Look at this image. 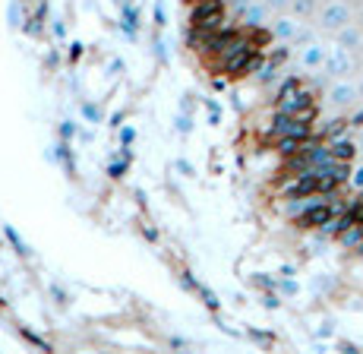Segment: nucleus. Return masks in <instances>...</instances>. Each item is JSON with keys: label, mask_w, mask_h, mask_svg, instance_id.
Returning a JSON list of instances; mask_svg holds the SVG:
<instances>
[{"label": "nucleus", "mask_w": 363, "mask_h": 354, "mask_svg": "<svg viewBox=\"0 0 363 354\" xmlns=\"http://www.w3.org/2000/svg\"><path fill=\"white\" fill-rule=\"evenodd\" d=\"M269 32L281 45H294L300 38V32H303V19H297L294 13H275V19L269 23Z\"/></svg>", "instance_id": "4"}, {"label": "nucleus", "mask_w": 363, "mask_h": 354, "mask_svg": "<svg viewBox=\"0 0 363 354\" xmlns=\"http://www.w3.org/2000/svg\"><path fill=\"white\" fill-rule=\"evenodd\" d=\"M86 117H89V121H95V123H99L101 111H99V108H95V105H86Z\"/></svg>", "instance_id": "18"}, {"label": "nucleus", "mask_w": 363, "mask_h": 354, "mask_svg": "<svg viewBox=\"0 0 363 354\" xmlns=\"http://www.w3.org/2000/svg\"><path fill=\"white\" fill-rule=\"evenodd\" d=\"M357 89H360V101H363V76L357 79Z\"/></svg>", "instance_id": "21"}, {"label": "nucleus", "mask_w": 363, "mask_h": 354, "mask_svg": "<svg viewBox=\"0 0 363 354\" xmlns=\"http://www.w3.org/2000/svg\"><path fill=\"white\" fill-rule=\"evenodd\" d=\"M310 108H316L313 105V95L303 92L300 86L288 95H278V111H284V114H303V111H310Z\"/></svg>", "instance_id": "8"}, {"label": "nucleus", "mask_w": 363, "mask_h": 354, "mask_svg": "<svg viewBox=\"0 0 363 354\" xmlns=\"http://www.w3.org/2000/svg\"><path fill=\"white\" fill-rule=\"evenodd\" d=\"M325 73L332 79H347L354 73V51L341 45H329V57H325Z\"/></svg>", "instance_id": "6"}, {"label": "nucleus", "mask_w": 363, "mask_h": 354, "mask_svg": "<svg viewBox=\"0 0 363 354\" xmlns=\"http://www.w3.org/2000/svg\"><path fill=\"white\" fill-rule=\"evenodd\" d=\"M325 101H329L332 108H354L360 101V89L357 82L347 76V79H332L329 92H325Z\"/></svg>", "instance_id": "5"}, {"label": "nucleus", "mask_w": 363, "mask_h": 354, "mask_svg": "<svg viewBox=\"0 0 363 354\" xmlns=\"http://www.w3.org/2000/svg\"><path fill=\"white\" fill-rule=\"evenodd\" d=\"M177 130H180V133H186V130H190V121H186V117H180V121H177Z\"/></svg>", "instance_id": "19"}, {"label": "nucleus", "mask_w": 363, "mask_h": 354, "mask_svg": "<svg viewBox=\"0 0 363 354\" xmlns=\"http://www.w3.org/2000/svg\"><path fill=\"white\" fill-rule=\"evenodd\" d=\"M6 238H10V244H13V247H16V250H19V253H23V256H29V247H26V244H23V238H19V234H16V231H13V228H10V225H6Z\"/></svg>", "instance_id": "15"}, {"label": "nucleus", "mask_w": 363, "mask_h": 354, "mask_svg": "<svg viewBox=\"0 0 363 354\" xmlns=\"http://www.w3.org/2000/svg\"><path fill=\"white\" fill-rule=\"evenodd\" d=\"M329 152L335 162H354V155L360 152L357 140H341V136H335V140L329 143Z\"/></svg>", "instance_id": "10"}, {"label": "nucleus", "mask_w": 363, "mask_h": 354, "mask_svg": "<svg viewBox=\"0 0 363 354\" xmlns=\"http://www.w3.org/2000/svg\"><path fill=\"white\" fill-rule=\"evenodd\" d=\"M123 171H127V165H123V162H121V165H117V162H114V165H111V168H108V175H111V177H114V180H117V177H123Z\"/></svg>", "instance_id": "17"}, {"label": "nucleus", "mask_w": 363, "mask_h": 354, "mask_svg": "<svg viewBox=\"0 0 363 354\" xmlns=\"http://www.w3.org/2000/svg\"><path fill=\"white\" fill-rule=\"evenodd\" d=\"M329 221H332V209L329 206H319V203L300 215V225L303 228H323V225H329Z\"/></svg>", "instance_id": "11"}, {"label": "nucleus", "mask_w": 363, "mask_h": 354, "mask_svg": "<svg viewBox=\"0 0 363 354\" xmlns=\"http://www.w3.org/2000/svg\"><path fill=\"white\" fill-rule=\"evenodd\" d=\"M335 45H341V48H347V51H363V26L360 23H351V26H345V29L335 35Z\"/></svg>", "instance_id": "9"}, {"label": "nucleus", "mask_w": 363, "mask_h": 354, "mask_svg": "<svg viewBox=\"0 0 363 354\" xmlns=\"http://www.w3.org/2000/svg\"><path fill=\"white\" fill-rule=\"evenodd\" d=\"M357 23H360V26H363V10H360V13H357Z\"/></svg>", "instance_id": "22"}, {"label": "nucleus", "mask_w": 363, "mask_h": 354, "mask_svg": "<svg viewBox=\"0 0 363 354\" xmlns=\"http://www.w3.org/2000/svg\"><path fill=\"white\" fill-rule=\"evenodd\" d=\"M319 6H323V0H294V4H291V13L306 23V19H316Z\"/></svg>", "instance_id": "12"}, {"label": "nucleus", "mask_w": 363, "mask_h": 354, "mask_svg": "<svg viewBox=\"0 0 363 354\" xmlns=\"http://www.w3.org/2000/svg\"><path fill=\"white\" fill-rule=\"evenodd\" d=\"M347 184H351L354 190H360V193H363V162L351 168V175H347Z\"/></svg>", "instance_id": "13"}, {"label": "nucleus", "mask_w": 363, "mask_h": 354, "mask_svg": "<svg viewBox=\"0 0 363 354\" xmlns=\"http://www.w3.org/2000/svg\"><path fill=\"white\" fill-rule=\"evenodd\" d=\"M265 6H269V13H291V4L294 0H262Z\"/></svg>", "instance_id": "14"}, {"label": "nucleus", "mask_w": 363, "mask_h": 354, "mask_svg": "<svg viewBox=\"0 0 363 354\" xmlns=\"http://www.w3.org/2000/svg\"><path fill=\"white\" fill-rule=\"evenodd\" d=\"M225 0H196V4H190V23L196 29L218 32L225 29Z\"/></svg>", "instance_id": "2"}, {"label": "nucleus", "mask_w": 363, "mask_h": 354, "mask_svg": "<svg viewBox=\"0 0 363 354\" xmlns=\"http://www.w3.org/2000/svg\"><path fill=\"white\" fill-rule=\"evenodd\" d=\"M123 143H133V136H136V133H133V127H123Z\"/></svg>", "instance_id": "20"}, {"label": "nucleus", "mask_w": 363, "mask_h": 354, "mask_svg": "<svg viewBox=\"0 0 363 354\" xmlns=\"http://www.w3.org/2000/svg\"><path fill=\"white\" fill-rule=\"evenodd\" d=\"M60 136H64V140H73V136H76V123H73V121H64V123H60Z\"/></svg>", "instance_id": "16"}, {"label": "nucleus", "mask_w": 363, "mask_h": 354, "mask_svg": "<svg viewBox=\"0 0 363 354\" xmlns=\"http://www.w3.org/2000/svg\"><path fill=\"white\" fill-rule=\"evenodd\" d=\"M256 67H259V57H256L253 45H243L240 51L221 57V70H225L228 76H247V73H253Z\"/></svg>", "instance_id": "3"}, {"label": "nucleus", "mask_w": 363, "mask_h": 354, "mask_svg": "<svg viewBox=\"0 0 363 354\" xmlns=\"http://www.w3.org/2000/svg\"><path fill=\"white\" fill-rule=\"evenodd\" d=\"M313 23H316V29L325 32V35H338L345 26L357 23V10L351 6V0H323V6H319Z\"/></svg>", "instance_id": "1"}, {"label": "nucleus", "mask_w": 363, "mask_h": 354, "mask_svg": "<svg viewBox=\"0 0 363 354\" xmlns=\"http://www.w3.org/2000/svg\"><path fill=\"white\" fill-rule=\"evenodd\" d=\"M325 57H329V45H323V41H306V45H300V67L303 70H325Z\"/></svg>", "instance_id": "7"}]
</instances>
